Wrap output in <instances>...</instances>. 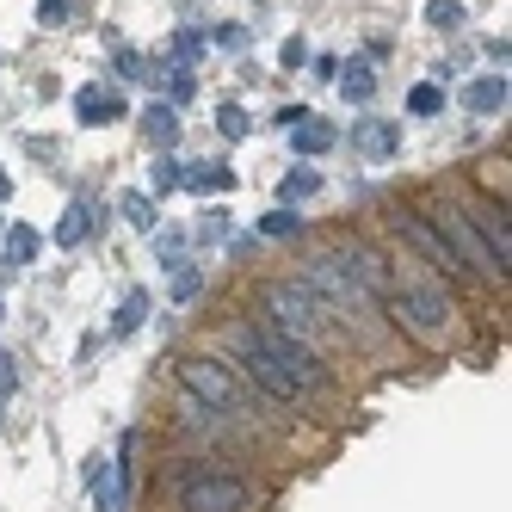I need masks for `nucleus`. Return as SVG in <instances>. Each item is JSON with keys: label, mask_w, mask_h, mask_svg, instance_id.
Instances as JSON below:
<instances>
[{"label": "nucleus", "mask_w": 512, "mask_h": 512, "mask_svg": "<svg viewBox=\"0 0 512 512\" xmlns=\"http://www.w3.org/2000/svg\"><path fill=\"white\" fill-rule=\"evenodd\" d=\"M260 321L272 334H284L290 346H303L309 358H321V364H334V352H340V327L327 321V309L303 290V278H272L260 290Z\"/></svg>", "instance_id": "39448f33"}, {"label": "nucleus", "mask_w": 512, "mask_h": 512, "mask_svg": "<svg viewBox=\"0 0 512 512\" xmlns=\"http://www.w3.org/2000/svg\"><path fill=\"white\" fill-rule=\"evenodd\" d=\"M303 56H309V50H303V38H284V50H278V62H284V68H303Z\"/></svg>", "instance_id": "72a5a7b5"}, {"label": "nucleus", "mask_w": 512, "mask_h": 512, "mask_svg": "<svg viewBox=\"0 0 512 512\" xmlns=\"http://www.w3.org/2000/svg\"><path fill=\"white\" fill-rule=\"evenodd\" d=\"M377 309L395 327L401 340H414L420 352H451L457 346V297L451 284L438 278L426 260L414 253H383V290H377Z\"/></svg>", "instance_id": "f03ea898"}, {"label": "nucleus", "mask_w": 512, "mask_h": 512, "mask_svg": "<svg viewBox=\"0 0 512 512\" xmlns=\"http://www.w3.org/2000/svg\"><path fill=\"white\" fill-rule=\"evenodd\" d=\"M38 247H44L38 229H25V223L7 229V260H13V266H31V260H38Z\"/></svg>", "instance_id": "412c9836"}, {"label": "nucleus", "mask_w": 512, "mask_h": 512, "mask_svg": "<svg viewBox=\"0 0 512 512\" xmlns=\"http://www.w3.org/2000/svg\"><path fill=\"white\" fill-rule=\"evenodd\" d=\"M216 44H223V50H247V25H223V31H216Z\"/></svg>", "instance_id": "473e14b6"}, {"label": "nucleus", "mask_w": 512, "mask_h": 512, "mask_svg": "<svg viewBox=\"0 0 512 512\" xmlns=\"http://www.w3.org/2000/svg\"><path fill=\"white\" fill-rule=\"evenodd\" d=\"M260 235L290 241V235H303V216H297V210H266V216H260Z\"/></svg>", "instance_id": "5701e85b"}, {"label": "nucleus", "mask_w": 512, "mask_h": 512, "mask_svg": "<svg viewBox=\"0 0 512 512\" xmlns=\"http://www.w3.org/2000/svg\"><path fill=\"white\" fill-rule=\"evenodd\" d=\"M229 235V210H204V223H198V241H223Z\"/></svg>", "instance_id": "c85d7f7f"}, {"label": "nucleus", "mask_w": 512, "mask_h": 512, "mask_svg": "<svg viewBox=\"0 0 512 512\" xmlns=\"http://www.w3.org/2000/svg\"><path fill=\"white\" fill-rule=\"evenodd\" d=\"M186 93H192V68H179V62H173V99H186Z\"/></svg>", "instance_id": "f704fd0d"}, {"label": "nucleus", "mask_w": 512, "mask_h": 512, "mask_svg": "<svg viewBox=\"0 0 512 512\" xmlns=\"http://www.w3.org/2000/svg\"><path fill=\"white\" fill-rule=\"evenodd\" d=\"M420 216H426V223L438 229V241H445V247L457 253L463 278H482V284H500V290H506V278L494 272V260L482 253V241H475V229H469L463 204H451V198H420Z\"/></svg>", "instance_id": "0eeeda50"}, {"label": "nucleus", "mask_w": 512, "mask_h": 512, "mask_svg": "<svg viewBox=\"0 0 512 512\" xmlns=\"http://www.w3.org/2000/svg\"><path fill=\"white\" fill-rule=\"evenodd\" d=\"M136 445H142V432L130 426L124 445H118V457L105 463L99 488H93V506H99V512H130V500H136Z\"/></svg>", "instance_id": "9d476101"}, {"label": "nucleus", "mask_w": 512, "mask_h": 512, "mask_svg": "<svg viewBox=\"0 0 512 512\" xmlns=\"http://www.w3.org/2000/svg\"><path fill=\"white\" fill-rule=\"evenodd\" d=\"M408 112H414V118H438V112H445V87H438V81L408 87Z\"/></svg>", "instance_id": "aec40b11"}, {"label": "nucleus", "mask_w": 512, "mask_h": 512, "mask_svg": "<svg viewBox=\"0 0 512 512\" xmlns=\"http://www.w3.org/2000/svg\"><path fill=\"white\" fill-rule=\"evenodd\" d=\"M173 383H179V395H192L198 408L223 414V420H241V426L260 420V395H253V389L229 371V364H223V358H210V352H179Z\"/></svg>", "instance_id": "423d86ee"}, {"label": "nucleus", "mask_w": 512, "mask_h": 512, "mask_svg": "<svg viewBox=\"0 0 512 512\" xmlns=\"http://www.w3.org/2000/svg\"><path fill=\"white\" fill-rule=\"evenodd\" d=\"M142 315H149V290H130V297L118 303V321H112V334L124 340V334H136L142 327Z\"/></svg>", "instance_id": "6ab92c4d"}, {"label": "nucleus", "mask_w": 512, "mask_h": 512, "mask_svg": "<svg viewBox=\"0 0 512 512\" xmlns=\"http://www.w3.org/2000/svg\"><path fill=\"white\" fill-rule=\"evenodd\" d=\"M173 408H179V414H173V432H186L192 445H204L210 457H223V451H241V445H247V438L235 432L241 420H223V414H210V408H198L192 395H179Z\"/></svg>", "instance_id": "6e6552de"}, {"label": "nucleus", "mask_w": 512, "mask_h": 512, "mask_svg": "<svg viewBox=\"0 0 512 512\" xmlns=\"http://www.w3.org/2000/svg\"><path fill=\"white\" fill-rule=\"evenodd\" d=\"M87 235H93V210L87 204H68L62 223H56V247H81Z\"/></svg>", "instance_id": "a211bd4d"}, {"label": "nucleus", "mask_w": 512, "mask_h": 512, "mask_svg": "<svg viewBox=\"0 0 512 512\" xmlns=\"http://www.w3.org/2000/svg\"><path fill=\"white\" fill-rule=\"evenodd\" d=\"M13 383H19V377H13V358L0 352V389H13Z\"/></svg>", "instance_id": "c9c22d12"}, {"label": "nucleus", "mask_w": 512, "mask_h": 512, "mask_svg": "<svg viewBox=\"0 0 512 512\" xmlns=\"http://www.w3.org/2000/svg\"><path fill=\"white\" fill-rule=\"evenodd\" d=\"M142 136H149L155 149H173V142H179V112H173L167 99H155L149 112H142Z\"/></svg>", "instance_id": "f3484780"}, {"label": "nucleus", "mask_w": 512, "mask_h": 512, "mask_svg": "<svg viewBox=\"0 0 512 512\" xmlns=\"http://www.w3.org/2000/svg\"><path fill=\"white\" fill-rule=\"evenodd\" d=\"M75 118L93 124V130H99V124H118V118H124V93H118V87H105V81L81 87V93H75Z\"/></svg>", "instance_id": "f8f14e48"}, {"label": "nucleus", "mask_w": 512, "mask_h": 512, "mask_svg": "<svg viewBox=\"0 0 512 512\" xmlns=\"http://www.w3.org/2000/svg\"><path fill=\"white\" fill-rule=\"evenodd\" d=\"M426 25L457 31V25H463V7H457V0H426Z\"/></svg>", "instance_id": "a878e982"}, {"label": "nucleus", "mask_w": 512, "mask_h": 512, "mask_svg": "<svg viewBox=\"0 0 512 512\" xmlns=\"http://www.w3.org/2000/svg\"><path fill=\"white\" fill-rule=\"evenodd\" d=\"M334 142H340V130L327 124V118H315V112H303V124H290V149L309 155V161H315V155H327Z\"/></svg>", "instance_id": "4468645a"}, {"label": "nucleus", "mask_w": 512, "mask_h": 512, "mask_svg": "<svg viewBox=\"0 0 512 512\" xmlns=\"http://www.w3.org/2000/svg\"><path fill=\"white\" fill-rule=\"evenodd\" d=\"M309 192H321V173H315V167L284 173V204H290V198H309Z\"/></svg>", "instance_id": "bb28decb"}, {"label": "nucleus", "mask_w": 512, "mask_h": 512, "mask_svg": "<svg viewBox=\"0 0 512 512\" xmlns=\"http://www.w3.org/2000/svg\"><path fill=\"white\" fill-rule=\"evenodd\" d=\"M118 210L130 216L136 229H155V198H149V192H124V198H118Z\"/></svg>", "instance_id": "b1692460"}, {"label": "nucleus", "mask_w": 512, "mask_h": 512, "mask_svg": "<svg viewBox=\"0 0 512 512\" xmlns=\"http://www.w3.org/2000/svg\"><path fill=\"white\" fill-rule=\"evenodd\" d=\"M216 130H223V142H241L253 130V118L241 112V105H216Z\"/></svg>", "instance_id": "393cba45"}, {"label": "nucleus", "mask_w": 512, "mask_h": 512, "mask_svg": "<svg viewBox=\"0 0 512 512\" xmlns=\"http://www.w3.org/2000/svg\"><path fill=\"white\" fill-rule=\"evenodd\" d=\"M352 149H358L364 161H389V155L401 149V124H395V118H364V124L352 130Z\"/></svg>", "instance_id": "ddd939ff"}, {"label": "nucleus", "mask_w": 512, "mask_h": 512, "mask_svg": "<svg viewBox=\"0 0 512 512\" xmlns=\"http://www.w3.org/2000/svg\"><path fill=\"white\" fill-rule=\"evenodd\" d=\"M198 284H204L198 272H179V278H173V297H179V303H192V297H198Z\"/></svg>", "instance_id": "2f4dec72"}, {"label": "nucleus", "mask_w": 512, "mask_h": 512, "mask_svg": "<svg viewBox=\"0 0 512 512\" xmlns=\"http://www.w3.org/2000/svg\"><path fill=\"white\" fill-rule=\"evenodd\" d=\"M75 13V0H38V25H68Z\"/></svg>", "instance_id": "c756f323"}, {"label": "nucleus", "mask_w": 512, "mask_h": 512, "mask_svg": "<svg viewBox=\"0 0 512 512\" xmlns=\"http://www.w3.org/2000/svg\"><path fill=\"white\" fill-rule=\"evenodd\" d=\"M463 216H469L475 241H482V253L494 260V272L512 278V223H506V204H500V198H469Z\"/></svg>", "instance_id": "1a4fd4ad"}, {"label": "nucleus", "mask_w": 512, "mask_h": 512, "mask_svg": "<svg viewBox=\"0 0 512 512\" xmlns=\"http://www.w3.org/2000/svg\"><path fill=\"white\" fill-rule=\"evenodd\" d=\"M463 105H469V118H494V112H506V75L469 81V87H463Z\"/></svg>", "instance_id": "2eb2a0df"}, {"label": "nucleus", "mask_w": 512, "mask_h": 512, "mask_svg": "<svg viewBox=\"0 0 512 512\" xmlns=\"http://www.w3.org/2000/svg\"><path fill=\"white\" fill-rule=\"evenodd\" d=\"M303 290L327 309V321L340 327V340L364 334V327L383 315V309H377V297H371V284H364V278L346 266V253H340V247L309 253V260H303Z\"/></svg>", "instance_id": "20e7f679"}, {"label": "nucleus", "mask_w": 512, "mask_h": 512, "mask_svg": "<svg viewBox=\"0 0 512 512\" xmlns=\"http://www.w3.org/2000/svg\"><path fill=\"white\" fill-rule=\"evenodd\" d=\"M179 186L186 192H235V173L223 167V161H204V167H179Z\"/></svg>", "instance_id": "dca6fc26"}, {"label": "nucleus", "mask_w": 512, "mask_h": 512, "mask_svg": "<svg viewBox=\"0 0 512 512\" xmlns=\"http://www.w3.org/2000/svg\"><path fill=\"white\" fill-rule=\"evenodd\" d=\"M223 346H229V371L247 377L253 395H266L278 401V408H309V401L327 395V364L309 358L303 346H290L284 334H272L266 321H253V315H229L223 321Z\"/></svg>", "instance_id": "f257e3e1"}, {"label": "nucleus", "mask_w": 512, "mask_h": 512, "mask_svg": "<svg viewBox=\"0 0 512 512\" xmlns=\"http://www.w3.org/2000/svg\"><path fill=\"white\" fill-rule=\"evenodd\" d=\"M198 50H204L198 31H179V38H173V62H179V68H192V62H198Z\"/></svg>", "instance_id": "cd10ccee"}, {"label": "nucleus", "mask_w": 512, "mask_h": 512, "mask_svg": "<svg viewBox=\"0 0 512 512\" xmlns=\"http://www.w3.org/2000/svg\"><path fill=\"white\" fill-rule=\"evenodd\" d=\"M340 93H346L352 105H364V99H371V93H377V75H371V68H364V62H352V68H346V75H340Z\"/></svg>", "instance_id": "4be33fe9"}, {"label": "nucleus", "mask_w": 512, "mask_h": 512, "mask_svg": "<svg viewBox=\"0 0 512 512\" xmlns=\"http://www.w3.org/2000/svg\"><path fill=\"white\" fill-rule=\"evenodd\" d=\"M7 198H13V179H7V173H0V204H7Z\"/></svg>", "instance_id": "e433bc0d"}, {"label": "nucleus", "mask_w": 512, "mask_h": 512, "mask_svg": "<svg viewBox=\"0 0 512 512\" xmlns=\"http://www.w3.org/2000/svg\"><path fill=\"white\" fill-rule=\"evenodd\" d=\"M167 192H179V161H161L155 167V198H167Z\"/></svg>", "instance_id": "7c9ffc66"}, {"label": "nucleus", "mask_w": 512, "mask_h": 512, "mask_svg": "<svg viewBox=\"0 0 512 512\" xmlns=\"http://www.w3.org/2000/svg\"><path fill=\"white\" fill-rule=\"evenodd\" d=\"M161 494L167 512H266V482H253L247 469H235L229 457H210V451H186L173 457L161 475Z\"/></svg>", "instance_id": "7ed1b4c3"}, {"label": "nucleus", "mask_w": 512, "mask_h": 512, "mask_svg": "<svg viewBox=\"0 0 512 512\" xmlns=\"http://www.w3.org/2000/svg\"><path fill=\"white\" fill-rule=\"evenodd\" d=\"M389 223H395L401 235H408V241H414V247L426 253V260H432V272L445 278V284H457V278H463V266H457V253H451L445 241H438V229H432L426 216H420V204H395V210H389Z\"/></svg>", "instance_id": "9b49d317"}]
</instances>
